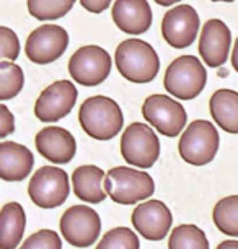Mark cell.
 <instances>
[{"label":"cell","mask_w":238,"mask_h":249,"mask_svg":"<svg viewBox=\"0 0 238 249\" xmlns=\"http://www.w3.org/2000/svg\"><path fill=\"white\" fill-rule=\"evenodd\" d=\"M75 5V0H28V12L41 21L57 20L67 15Z\"/></svg>","instance_id":"obj_25"},{"label":"cell","mask_w":238,"mask_h":249,"mask_svg":"<svg viewBox=\"0 0 238 249\" xmlns=\"http://www.w3.org/2000/svg\"><path fill=\"white\" fill-rule=\"evenodd\" d=\"M173 223V215L162 200H147L132 212L135 231L148 241H160L168 234Z\"/></svg>","instance_id":"obj_14"},{"label":"cell","mask_w":238,"mask_h":249,"mask_svg":"<svg viewBox=\"0 0 238 249\" xmlns=\"http://www.w3.org/2000/svg\"><path fill=\"white\" fill-rule=\"evenodd\" d=\"M232 44V33L225 23L212 18L204 23L201 30L199 53L202 62L212 69L222 67L227 62Z\"/></svg>","instance_id":"obj_15"},{"label":"cell","mask_w":238,"mask_h":249,"mask_svg":"<svg viewBox=\"0 0 238 249\" xmlns=\"http://www.w3.org/2000/svg\"><path fill=\"white\" fill-rule=\"evenodd\" d=\"M23 87H25V73L20 65L12 60H0V101L18 96Z\"/></svg>","instance_id":"obj_23"},{"label":"cell","mask_w":238,"mask_h":249,"mask_svg":"<svg viewBox=\"0 0 238 249\" xmlns=\"http://www.w3.org/2000/svg\"><path fill=\"white\" fill-rule=\"evenodd\" d=\"M155 2L162 7H170V5H175V3L181 2V0H155Z\"/></svg>","instance_id":"obj_33"},{"label":"cell","mask_w":238,"mask_h":249,"mask_svg":"<svg viewBox=\"0 0 238 249\" xmlns=\"http://www.w3.org/2000/svg\"><path fill=\"white\" fill-rule=\"evenodd\" d=\"M212 218L219 231L238 238V196L223 197L216 204Z\"/></svg>","instance_id":"obj_22"},{"label":"cell","mask_w":238,"mask_h":249,"mask_svg":"<svg viewBox=\"0 0 238 249\" xmlns=\"http://www.w3.org/2000/svg\"><path fill=\"white\" fill-rule=\"evenodd\" d=\"M71 184L69 176L57 166H43L33 175L28 184V194L39 209H55L67 200Z\"/></svg>","instance_id":"obj_9"},{"label":"cell","mask_w":238,"mask_h":249,"mask_svg":"<svg viewBox=\"0 0 238 249\" xmlns=\"http://www.w3.org/2000/svg\"><path fill=\"white\" fill-rule=\"evenodd\" d=\"M139 238L132 230L118 227L105 234L96 249H139Z\"/></svg>","instance_id":"obj_26"},{"label":"cell","mask_w":238,"mask_h":249,"mask_svg":"<svg viewBox=\"0 0 238 249\" xmlns=\"http://www.w3.org/2000/svg\"><path fill=\"white\" fill-rule=\"evenodd\" d=\"M232 65L235 69V72H238V39L233 44V51H232Z\"/></svg>","instance_id":"obj_31"},{"label":"cell","mask_w":238,"mask_h":249,"mask_svg":"<svg viewBox=\"0 0 238 249\" xmlns=\"http://www.w3.org/2000/svg\"><path fill=\"white\" fill-rule=\"evenodd\" d=\"M111 17L121 31L132 36L144 35L152 25V8L147 0H116Z\"/></svg>","instance_id":"obj_17"},{"label":"cell","mask_w":238,"mask_h":249,"mask_svg":"<svg viewBox=\"0 0 238 249\" xmlns=\"http://www.w3.org/2000/svg\"><path fill=\"white\" fill-rule=\"evenodd\" d=\"M168 249H209V241L196 225H180L170 234Z\"/></svg>","instance_id":"obj_24"},{"label":"cell","mask_w":238,"mask_h":249,"mask_svg":"<svg viewBox=\"0 0 238 249\" xmlns=\"http://www.w3.org/2000/svg\"><path fill=\"white\" fill-rule=\"evenodd\" d=\"M20 55V41L17 33L7 26H0V60L15 62Z\"/></svg>","instance_id":"obj_28"},{"label":"cell","mask_w":238,"mask_h":249,"mask_svg":"<svg viewBox=\"0 0 238 249\" xmlns=\"http://www.w3.org/2000/svg\"><path fill=\"white\" fill-rule=\"evenodd\" d=\"M26 228L25 209L18 202H8L0 210V249H15Z\"/></svg>","instance_id":"obj_20"},{"label":"cell","mask_w":238,"mask_h":249,"mask_svg":"<svg viewBox=\"0 0 238 249\" xmlns=\"http://www.w3.org/2000/svg\"><path fill=\"white\" fill-rule=\"evenodd\" d=\"M35 143L41 157L55 164L71 163L77 153L75 137L69 130L57 127V125H49V127L39 130L36 134Z\"/></svg>","instance_id":"obj_16"},{"label":"cell","mask_w":238,"mask_h":249,"mask_svg":"<svg viewBox=\"0 0 238 249\" xmlns=\"http://www.w3.org/2000/svg\"><path fill=\"white\" fill-rule=\"evenodd\" d=\"M78 91L71 80H57L41 93L35 105V116L43 122H57L71 114Z\"/></svg>","instance_id":"obj_13"},{"label":"cell","mask_w":238,"mask_h":249,"mask_svg":"<svg viewBox=\"0 0 238 249\" xmlns=\"http://www.w3.org/2000/svg\"><path fill=\"white\" fill-rule=\"evenodd\" d=\"M144 119L165 137H176L184 130L188 114L181 103L166 95H150L142 105Z\"/></svg>","instance_id":"obj_7"},{"label":"cell","mask_w":238,"mask_h":249,"mask_svg":"<svg viewBox=\"0 0 238 249\" xmlns=\"http://www.w3.org/2000/svg\"><path fill=\"white\" fill-rule=\"evenodd\" d=\"M15 132V116L5 105H0V139Z\"/></svg>","instance_id":"obj_29"},{"label":"cell","mask_w":238,"mask_h":249,"mask_svg":"<svg viewBox=\"0 0 238 249\" xmlns=\"http://www.w3.org/2000/svg\"><path fill=\"white\" fill-rule=\"evenodd\" d=\"M103 186L110 199L121 205H134L155 192V182L148 173L129 166H116L110 170Z\"/></svg>","instance_id":"obj_3"},{"label":"cell","mask_w":238,"mask_h":249,"mask_svg":"<svg viewBox=\"0 0 238 249\" xmlns=\"http://www.w3.org/2000/svg\"><path fill=\"white\" fill-rule=\"evenodd\" d=\"M100 215L87 205H73L60 218V233L73 248H90L100 236Z\"/></svg>","instance_id":"obj_10"},{"label":"cell","mask_w":238,"mask_h":249,"mask_svg":"<svg viewBox=\"0 0 238 249\" xmlns=\"http://www.w3.org/2000/svg\"><path fill=\"white\" fill-rule=\"evenodd\" d=\"M111 2H113V0H80L82 7L85 8L87 12L95 13V15L103 13L106 8L110 7Z\"/></svg>","instance_id":"obj_30"},{"label":"cell","mask_w":238,"mask_h":249,"mask_svg":"<svg viewBox=\"0 0 238 249\" xmlns=\"http://www.w3.org/2000/svg\"><path fill=\"white\" fill-rule=\"evenodd\" d=\"M217 249H238V241L235 239H230V241H223L219 244Z\"/></svg>","instance_id":"obj_32"},{"label":"cell","mask_w":238,"mask_h":249,"mask_svg":"<svg viewBox=\"0 0 238 249\" xmlns=\"http://www.w3.org/2000/svg\"><path fill=\"white\" fill-rule=\"evenodd\" d=\"M20 249H62V241L53 230H39L31 234Z\"/></svg>","instance_id":"obj_27"},{"label":"cell","mask_w":238,"mask_h":249,"mask_svg":"<svg viewBox=\"0 0 238 249\" xmlns=\"http://www.w3.org/2000/svg\"><path fill=\"white\" fill-rule=\"evenodd\" d=\"M78 121L87 135L95 140H111L123 130L124 114L114 100L96 95L87 98L78 111Z\"/></svg>","instance_id":"obj_1"},{"label":"cell","mask_w":238,"mask_h":249,"mask_svg":"<svg viewBox=\"0 0 238 249\" xmlns=\"http://www.w3.org/2000/svg\"><path fill=\"white\" fill-rule=\"evenodd\" d=\"M113 60L106 49L88 44L77 49L69 60V73L83 87H96L110 77Z\"/></svg>","instance_id":"obj_8"},{"label":"cell","mask_w":238,"mask_h":249,"mask_svg":"<svg viewBox=\"0 0 238 249\" xmlns=\"http://www.w3.org/2000/svg\"><path fill=\"white\" fill-rule=\"evenodd\" d=\"M201 28L199 15L188 3L173 7L163 15L162 36L171 48L184 49L194 43Z\"/></svg>","instance_id":"obj_12"},{"label":"cell","mask_w":238,"mask_h":249,"mask_svg":"<svg viewBox=\"0 0 238 249\" xmlns=\"http://www.w3.org/2000/svg\"><path fill=\"white\" fill-rule=\"evenodd\" d=\"M105 171L95 164H83L72 173L73 192L80 200L88 204H100L108 194L105 191Z\"/></svg>","instance_id":"obj_19"},{"label":"cell","mask_w":238,"mask_h":249,"mask_svg":"<svg viewBox=\"0 0 238 249\" xmlns=\"http://www.w3.org/2000/svg\"><path fill=\"white\" fill-rule=\"evenodd\" d=\"M207 72L196 55H180L168 65L163 87L178 100H194L206 88Z\"/></svg>","instance_id":"obj_4"},{"label":"cell","mask_w":238,"mask_h":249,"mask_svg":"<svg viewBox=\"0 0 238 249\" xmlns=\"http://www.w3.org/2000/svg\"><path fill=\"white\" fill-rule=\"evenodd\" d=\"M114 62L123 78L132 83H150L160 70V59L147 41L130 37L118 46Z\"/></svg>","instance_id":"obj_2"},{"label":"cell","mask_w":238,"mask_h":249,"mask_svg":"<svg viewBox=\"0 0 238 249\" xmlns=\"http://www.w3.org/2000/svg\"><path fill=\"white\" fill-rule=\"evenodd\" d=\"M35 164L31 150L17 142L0 143V179L8 182L23 181Z\"/></svg>","instance_id":"obj_18"},{"label":"cell","mask_w":238,"mask_h":249,"mask_svg":"<svg viewBox=\"0 0 238 249\" xmlns=\"http://www.w3.org/2000/svg\"><path fill=\"white\" fill-rule=\"evenodd\" d=\"M211 114L227 134H238V91L220 88L211 98Z\"/></svg>","instance_id":"obj_21"},{"label":"cell","mask_w":238,"mask_h":249,"mask_svg":"<svg viewBox=\"0 0 238 249\" xmlns=\"http://www.w3.org/2000/svg\"><path fill=\"white\" fill-rule=\"evenodd\" d=\"M212 2H227V3H230V2H233V0H212Z\"/></svg>","instance_id":"obj_34"},{"label":"cell","mask_w":238,"mask_h":249,"mask_svg":"<svg viewBox=\"0 0 238 249\" xmlns=\"http://www.w3.org/2000/svg\"><path fill=\"white\" fill-rule=\"evenodd\" d=\"M69 46V33L59 25L38 26L28 36L25 44L26 57L33 64L48 65L57 60Z\"/></svg>","instance_id":"obj_11"},{"label":"cell","mask_w":238,"mask_h":249,"mask_svg":"<svg viewBox=\"0 0 238 249\" xmlns=\"http://www.w3.org/2000/svg\"><path fill=\"white\" fill-rule=\"evenodd\" d=\"M121 155L132 166L148 170L160 157V140L148 124L134 122L123 132Z\"/></svg>","instance_id":"obj_6"},{"label":"cell","mask_w":238,"mask_h":249,"mask_svg":"<svg viewBox=\"0 0 238 249\" xmlns=\"http://www.w3.org/2000/svg\"><path fill=\"white\" fill-rule=\"evenodd\" d=\"M219 143H220L219 130L211 121H193L183 130L180 139V157L193 166H204L216 158Z\"/></svg>","instance_id":"obj_5"}]
</instances>
